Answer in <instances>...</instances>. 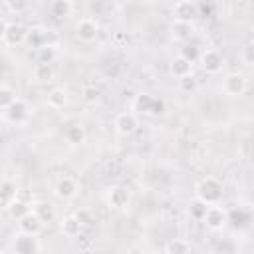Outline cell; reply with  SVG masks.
I'll return each instance as SVG.
<instances>
[{
    "label": "cell",
    "mask_w": 254,
    "mask_h": 254,
    "mask_svg": "<svg viewBox=\"0 0 254 254\" xmlns=\"http://www.w3.org/2000/svg\"><path fill=\"white\" fill-rule=\"evenodd\" d=\"M194 190H196V198L206 206L216 204L222 198V183L214 177H204L202 181H198Z\"/></svg>",
    "instance_id": "1"
},
{
    "label": "cell",
    "mask_w": 254,
    "mask_h": 254,
    "mask_svg": "<svg viewBox=\"0 0 254 254\" xmlns=\"http://www.w3.org/2000/svg\"><path fill=\"white\" fill-rule=\"evenodd\" d=\"M135 109L149 113V115H163L165 113V103L149 93H139L135 99Z\"/></svg>",
    "instance_id": "2"
},
{
    "label": "cell",
    "mask_w": 254,
    "mask_h": 254,
    "mask_svg": "<svg viewBox=\"0 0 254 254\" xmlns=\"http://www.w3.org/2000/svg\"><path fill=\"white\" fill-rule=\"evenodd\" d=\"M222 91H224L226 95H232V97L242 95V93L246 91V77H244L242 73H238V71L228 73V75L224 77V81H222Z\"/></svg>",
    "instance_id": "3"
},
{
    "label": "cell",
    "mask_w": 254,
    "mask_h": 254,
    "mask_svg": "<svg viewBox=\"0 0 254 254\" xmlns=\"http://www.w3.org/2000/svg\"><path fill=\"white\" fill-rule=\"evenodd\" d=\"M202 222L210 230H220L226 224V210L220 208L218 204H210V206H206V212L202 216Z\"/></svg>",
    "instance_id": "4"
},
{
    "label": "cell",
    "mask_w": 254,
    "mask_h": 254,
    "mask_svg": "<svg viewBox=\"0 0 254 254\" xmlns=\"http://www.w3.org/2000/svg\"><path fill=\"white\" fill-rule=\"evenodd\" d=\"M75 36L81 42H93L99 36V26L93 18H81L75 26Z\"/></svg>",
    "instance_id": "5"
},
{
    "label": "cell",
    "mask_w": 254,
    "mask_h": 254,
    "mask_svg": "<svg viewBox=\"0 0 254 254\" xmlns=\"http://www.w3.org/2000/svg\"><path fill=\"white\" fill-rule=\"evenodd\" d=\"M173 12H175V20H177V22L192 24V20L198 16V6L192 4V2L183 0V2H177V4H175Z\"/></svg>",
    "instance_id": "6"
},
{
    "label": "cell",
    "mask_w": 254,
    "mask_h": 254,
    "mask_svg": "<svg viewBox=\"0 0 254 254\" xmlns=\"http://www.w3.org/2000/svg\"><path fill=\"white\" fill-rule=\"evenodd\" d=\"M200 62H202V67L206 73H218L224 65V60H222V54L216 52V50H206L202 56H200Z\"/></svg>",
    "instance_id": "7"
},
{
    "label": "cell",
    "mask_w": 254,
    "mask_h": 254,
    "mask_svg": "<svg viewBox=\"0 0 254 254\" xmlns=\"http://www.w3.org/2000/svg\"><path fill=\"white\" fill-rule=\"evenodd\" d=\"M113 125H115V131H117L119 135L127 137V135L135 133V129H137V117H135L133 113H129V111H127V113H119V115L115 117Z\"/></svg>",
    "instance_id": "8"
},
{
    "label": "cell",
    "mask_w": 254,
    "mask_h": 254,
    "mask_svg": "<svg viewBox=\"0 0 254 254\" xmlns=\"http://www.w3.org/2000/svg\"><path fill=\"white\" fill-rule=\"evenodd\" d=\"M26 38H28V30L22 24H8L4 34V42L8 46H20L26 42Z\"/></svg>",
    "instance_id": "9"
},
{
    "label": "cell",
    "mask_w": 254,
    "mask_h": 254,
    "mask_svg": "<svg viewBox=\"0 0 254 254\" xmlns=\"http://www.w3.org/2000/svg\"><path fill=\"white\" fill-rule=\"evenodd\" d=\"M14 250L16 254H36L38 252V242H36V236H30V234H18L16 240H14Z\"/></svg>",
    "instance_id": "10"
},
{
    "label": "cell",
    "mask_w": 254,
    "mask_h": 254,
    "mask_svg": "<svg viewBox=\"0 0 254 254\" xmlns=\"http://www.w3.org/2000/svg\"><path fill=\"white\" fill-rule=\"evenodd\" d=\"M107 202L113 208H125L129 204V192H127V189L125 187H119V185L117 187H111L109 192H107Z\"/></svg>",
    "instance_id": "11"
},
{
    "label": "cell",
    "mask_w": 254,
    "mask_h": 254,
    "mask_svg": "<svg viewBox=\"0 0 254 254\" xmlns=\"http://www.w3.org/2000/svg\"><path fill=\"white\" fill-rule=\"evenodd\" d=\"M18 226H20V232L22 234H30V236H38L40 230H42V220L34 214V212H28L24 218L18 220Z\"/></svg>",
    "instance_id": "12"
},
{
    "label": "cell",
    "mask_w": 254,
    "mask_h": 254,
    "mask_svg": "<svg viewBox=\"0 0 254 254\" xmlns=\"http://www.w3.org/2000/svg\"><path fill=\"white\" fill-rule=\"evenodd\" d=\"M75 192H77V183L71 177H62L56 183V194L60 198H73Z\"/></svg>",
    "instance_id": "13"
},
{
    "label": "cell",
    "mask_w": 254,
    "mask_h": 254,
    "mask_svg": "<svg viewBox=\"0 0 254 254\" xmlns=\"http://www.w3.org/2000/svg\"><path fill=\"white\" fill-rule=\"evenodd\" d=\"M32 212L42 220V224H44V222H52L54 216H56L54 204L48 202V200H38V202H34V204H32Z\"/></svg>",
    "instance_id": "14"
},
{
    "label": "cell",
    "mask_w": 254,
    "mask_h": 254,
    "mask_svg": "<svg viewBox=\"0 0 254 254\" xmlns=\"http://www.w3.org/2000/svg\"><path fill=\"white\" fill-rule=\"evenodd\" d=\"M6 115H8V119L14 121V123L24 121L26 115H28V105H26V101H24V99H16V101L6 109Z\"/></svg>",
    "instance_id": "15"
},
{
    "label": "cell",
    "mask_w": 254,
    "mask_h": 254,
    "mask_svg": "<svg viewBox=\"0 0 254 254\" xmlns=\"http://www.w3.org/2000/svg\"><path fill=\"white\" fill-rule=\"evenodd\" d=\"M32 75H34L36 81L48 83V81L54 79V67H52V64H42V62H38V64L34 65V69H32Z\"/></svg>",
    "instance_id": "16"
},
{
    "label": "cell",
    "mask_w": 254,
    "mask_h": 254,
    "mask_svg": "<svg viewBox=\"0 0 254 254\" xmlns=\"http://www.w3.org/2000/svg\"><path fill=\"white\" fill-rule=\"evenodd\" d=\"M30 206H32L30 202H24V200H20V198H14V200L8 204V212H10L12 218L20 220V218H24L28 212H32Z\"/></svg>",
    "instance_id": "17"
},
{
    "label": "cell",
    "mask_w": 254,
    "mask_h": 254,
    "mask_svg": "<svg viewBox=\"0 0 254 254\" xmlns=\"http://www.w3.org/2000/svg\"><path fill=\"white\" fill-rule=\"evenodd\" d=\"M16 198V187L8 181H2L0 183V206L2 208H8V204Z\"/></svg>",
    "instance_id": "18"
},
{
    "label": "cell",
    "mask_w": 254,
    "mask_h": 254,
    "mask_svg": "<svg viewBox=\"0 0 254 254\" xmlns=\"http://www.w3.org/2000/svg\"><path fill=\"white\" fill-rule=\"evenodd\" d=\"M173 36H175V40H183V42H187V40H190V36H192V24H187V22H177L175 20V24H173Z\"/></svg>",
    "instance_id": "19"
},
{
    "label": "cell",
    "mask_w": 254,
    "mask_h": 254,
    "mask_svg": "<svg viewBox=\"0 0 254 254\" xmlns=\"http://www.w3.org/2000/svg\"><path fill=\"white\" fill-rule=\"evenodd\" d=\"M65 103H67V95H65L64 89L56 87V89H52V91L48 93V105H50L52 109H62Z\"/></svg>",
    "instance_id": "20"
},
{
    "label": "cell",
    "mask_w": 254,
    "mask_h": 254,
    "mask_svg": "<svg viewBox=\"0 0 254 254\" xmlns=\"http://www.w3.org/2000/svg\"><path fill=\"white\" fill-rule=\"evenodd\" d=\"M250 220V214L244 208H232L230 212H226V222H232L234 226H246Z\"/></svg>",
    "instance_id": "21"
},
{
    "label": "cell",
    "mask_w": 254,
    "mask_h": 254,
    "mask_svg": "<svg viewBox=\"0 0 254 254\" xmlns=\"http://www.w3.org/2000/svg\"><path fill=\"white\" fill-rule=\"evenodd\" d=\"M62 232H64L65 236H69V238L79 236V232H81V224H79V220H77L75 216H67V218H64V222H62Z\"/></svg>",
    "instance_id": "22"
},
{
    "label": "cell",
    "mask_w": 254,
    "mask_h": 254,
    "mask_svg": "<svg viewBox=\"0 0 254 254\" xmlns=\"http://www.w3.org/2000/svg\"><path fill=\"white\" fill-rule=\"evenodd\" d=\"M190 65H192V64H189L187 60H183V58L179 56V58L173 60V64H171V71H173L175 77L181 79V77H185V75L190 73Z\"/></svg>",
    "instance_id": "23"
},
{
    "label": "cell",
    "mask_w": 254,
    "mask_h": 254,
    "mask_svg": "<svg viewBox=\"0 0 254 254\" xmlns=\"http://www.w3.org/2000/svg\"><path fill=\"white\" fill-rule=\"evenodd\" d=\"M165 254H190V244H189L187 240L173 238V240L167 244Z\"/></svg>",
    "instance_id": "24"
},
{
    "label": "cell",
    "mask_w": 254,
    "mask_h": 254,
    "mask_svg": "<svg viewBox=\"0 0 254 254\" xmlns=\"http://www.w3.org/2000/svg\"><path fill=\"white\" fill-rule=\"evenodd\" d=\"M65 137L71 145H79V143L85 141V131H83L81 125H69L67 131H65Z\"/></svg>",
    "instance_id": "25"
},
{
    "label": "cell",
    "mask_w": 254,
    "mask_h": 254,
    "mask_svg": "<svg viewBox=\"0 0 254 254\" xmlns=\"http://www.w3.org/2000/svg\"><path fill=\"white\" fill-rule=\"evenodd\" d=\"M16 99L18 97H16V91L12 87H8V85L0 87V109H8Z\"/></svg>",
    "instance_id": "26"
},
{
    "label": "cell",
    "mask_w": 254,
    "mask_h": 254,
    "mask_svg": "<svg viewBox=\"0 0 254 254\" xmlns=\"http://www.w3.org/2000/svg\"><path fill=\"white\" fill-rule=\"evenodd\" d=\"M99 97H101V91H99L95 85H83V87H81V99H83L85 103L93 105V103L99 101Z\"/></svg>",
    "instance_id": "27"
},
{
    "label": "cell",
    "mask_w": 254,
    "mask_h": 254,
    "mask_svg": "<svg viewBox=\"0 0 254 254\" xmlns=\"http://www.w3.org/2000/svg\"><path fill=\"white\" fill-rule=\"evenodd\" d=\"M73 10V4L69 2V0H56L54 4H52V12H54V16H69V12Z\"/></svg>",
    "instance_id": "28"
},
{
    "label": "cell",
    "mask_w": 254,
    "mask_h": 254,
    "mask_svg": "<svg viewBox=\"0 0 254 254\" xmlns=\"http://www.w3.org/2000/svg\"><path fill=\"white\" fill-rule=\"evenodd\" d=\"M204 212H206V204L200 202L198 198H194V200L189 204V214H190V218H194V220H202Z\"/></svg>",
    "instance_id": "29"
},
{
    "label": "cell",
    "mask_w": 254,
    "mask_h": 254,
    "mask_svg": "<svg viewBox=\"0 0 254 254\" xmlns=\"http://www.w3.org/2000/svg\"><path fill=\"white\" fill-rule=\"evenodd\" d=\"M198 48L194 46V44H185L183 48H181V58L183 60H187L189 64H192L194 60H198Z\"/></svg>",
    "instance_id": "30"
},
{
    "label": "cell",
    "mask_w": 254,
    "mask_h": 254,
    "mask_svg": "<svg viewBox=\"0 0 254 254\" xmlns=\"http://www.w3.org/2000/svg\"><path fill=\"white\" fill-rule=\"evenodd\" d=\"M54 60H56V48L50 46V44H44L40 48V60L38 62H42V64H54Z\"/></svg>",
    "instance_id": "31"
},
{
    "label": "cell",
    "mask_w": 254,
    "mask_h": 254,
    "mask_svg": "<svg viewBox=\"0 0 254 254\" xmlns=\"http://www.w3.org/2000/svg\"><path fill=\"white\" fill-rule=\"evenodd\" d=\"M179 89H181V91H185V93L194 91V89H196V77H194L192 73H189V75L181 77V79H179Z\"/></svg>",
    "instance_id": "32"
},
{
    "label": "cell",
    "mask_w": 254,
    "mask_h": 254,
    "mask_svg": "<svg viewBox=\"0 0 254 254\" xmlns=\"http://www.w3.org/2000/svg\"><path fill=\"white\" fill-rule=\"evenodd\" d=\"M240 60L244 62V65H252L254 64V44L248 42L242 50H240Z\"/></svg>",
    "instance_id": "33"
},
{
    "label": "cell",
    "mask_w": 254,
    "mask_h": 254,
    "mask_svg": "<svg viewBox=\"0 0 254 254\" xmlns=\"http://www.w3.org/2000/svg\"><path fill=\"white\" fill-rule=\"evenodd\" d=\"M6 6H8L12 12H24L30 4H28L26 0H16V2H14V0H8V2H6Z\"/></svg>",
    "instance_id": "34"
},
{
    "label": "cell",
    "mask_w": 254,
    "mask_h": 254,
    "mask_svg": "<svg viewBox=\"0 0 254 254\" xmlns=\"http://www.w3.org/2000/svg\"><path fill=\"white\" fill-rule=\"evenodd\" d=\"M73 216L79 220V224H91V212L87 208H79Z\"/></svg>",
    "instance_id": "35"
},
{
    "label": "cell",
    "mask_w": 254,
    "mask_h": 254,
    "mask_svg": "<svg viewBox=\"0 0 254 254\" xmlns=\"http://www.w3.org/2000/svg\"><path fill=\"white\" fill-rule=\"evenodd\" d=\"M6 28H8V22L0 16V40H4V34H6Z\"/></svg>",
    "instance_id": "36"
},
{
    "label": "cell",
    "mask_w": 254,
    "mask_h": 254,
    "mask_svg": "<svg viewBox=\"0 0 254 254\" xmlns=\"http://www.w3.org/2000/svg\"><path fill=\"white\" fill-rule=\"evenodd\" d=\"M0 183H2V171H0Z\"/></svg>",
    "instance_id": "37"
},
{
    "label": "cell",
    "mask_w": 254,
    "mask_h": 254,
    "mask_svg": "<svg viewBox=\"0 0 254 254\" xmlns=\"http://www.w3.org/2000/svg\"><path fill=\"white\" fill-rule=\"evenodd\" d=\"M0 254H4V252H2V250H0Z\"/></svg>",
    "instance_id": "38"
}]
</instances>
